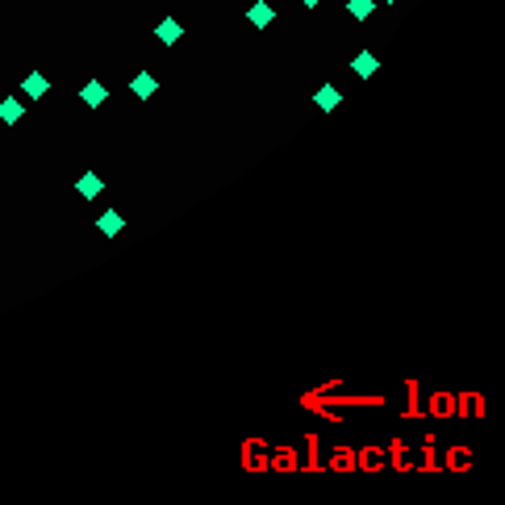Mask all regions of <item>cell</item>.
<instances>
[{
  "mask_svg": "<svg viewBox=\"0 0 505 505\" xmlns=\"http://www.w3.org/2000/svg\"><path fill=\"white\" fill-rule=\"evenodd\" d=\"M50 92V80H46V71H30L25 80H21V100H42Z\"/></svg>",
  "mask_w": 505,
  "mask_h": 505,
  "instance_id": "obj_1",
  "label": "cell"
},
{
  "mask_svg": "<svg viewBox=\"0 0 505 505\" xmlns=\"http://www.w3.org/2000/svg\"><path fill=\"white\" fill-rule=\"evenodd\" d=\"M246 21L255 25V30H268L276 21V5H272V0H255V5L246 9Z\"/></svg>",
  "mask_w": 505,
  "mask_h": 505,
  "instance_id": "obj_2",
  "label": "cell"
},
{
  "mask_svg": "<svg viewBox=\"0 0 505 505\" xmlns=\"http://www.w3.org/2000/svg\"><path fill=\"white\" fill-rule=\"evenodd\" d=\"M155 38H159V42L172 50V46H180V42H184V25H180L176 17H163V21L155 25Z\"/></svg>",
  "mask_w": 505,
  "mask_h": 505,
  "instance_id": "obj_3",
  "label": "cell"
},
{
  "mask_svg": "<svg viewBox=\"0 0 505 505\" xmlns=\"http://www.w3.org/2000/svg\"><path fill=\"white\" fill-rule=\"evenodd\" d=\"M130 92H134L138 100H150V96H155V92H159V80H155V75H150V71L142 67V71H138V75L130 80Z\"/></svg>",
  "mask_w": 505,
  "mask_h": 505,
  "instance_id": "obj_4",
  "label": "cell"
},
{
  "mask_svg": "<svg viewBox=\"0 0 505 505\" xmlns=\"http://www.w3.org/2000/svg\"><path fill=\"white\" fill-rule=\"evenodd\" d=\"M96 230L105 234V238H121V230H126V218H121L117 209H105V213L96 218Z\"/></svg>",
  "mask_w": 505,
  "mask_h": 505,
  "instance_id": "obj_5",
  "label": "cell"
},
{
  "mask_svg": "<svg viewBox=\"0 0 505 505\" xmlns=\"http://www.w3.org/2000/svg\"><path fill=\"white\" fill-rule=\"evenodd\" d=\"M75 192H80L84 200H96L100 192H105V180H100L96 172H80V180H75Z\"/></svg>",
  "mask_w": 505,
  "mask_h": 505,
  "instance_id": "obj_6",
  "label": "cell"
},
{
  "mask_svg": "<svg viewBox=\"0 0 505 505\" xmlns=\"http://www.w3.org/2000/svg\"><path fill=\"white\" fill-rule=\"evenodd\" d=\"M25 117V100L21 96H5V100H0V121H5V126H17Z\"/></svg>",
  "mask_w": 505,
  "mask_h": 505,
  "instance_id": "obj_7",
  "label": "cell"
},
{
  "mask_svg": "<svg viewBox=\"0 0 505 505\" xmlns=\"http://www.w3.org/2000/svg\"><path fill=\"white\" fill-rule=\"evenodd\" d=\"M80 100H84L88 109H100V105L109 100V88H105V84H96V80H88V84L80 88Z\"/></svg>",
  "mask_w": 505,
  "mask_h": 505,
  "instance_id": "obj_8",
  "label": "cell"
},
{
  "mask_svg": "<svg viewBox=\"0 0 505 505\" xmlns=\"http://www.w3.org/2000/svg\"><path fill=\"white\" fill-rule=\"evenodd\" d=\"M338 100H342V92H338V88H330V84L314 92V105H318L322 113H326V109H334V105H338Z\"/></svg>",
  "mask_w": 505,
  "mask_h": 505,
  "instance_id": "obj_9",
  "label": "cell"
},
{
  "mask_svg": "<svg viewBox=\"0 0 505 505\" xmlns=\"http://www.w3.org/2000/svg\"><path fill=\"white\" fill-rule=\"evenodd\" d=\"M347 13L355 17V21H368L376 13V0H347Z\"/></svg>",
  "mask_w": 505,
  "mask_h": 505,
  "instance_id": "obj_10",
  "label": "cell"
},
{
  "mask_svg": "<svg viewBox=\"0 0 505 505\" xmlns=\"http://www.w3.org/2000/svg\"><path fill=\"white\" fill-rule=\"evenodd\" d=\"M351 71H355V75H372L376 71V55H372V50L355 55V59H351Z\"/></svg>",
  "mask_w": 505,
  "mask_h": 505,
  "instance_id": "obj_11",
  "label": "cell"
},
{
  "mask_svg": "<svg viewBox=\"0 0 505 505\" xmlns=\"http://www.w3.org/2000/svg\"><path fill=\"white\" fill-rule=\"evenodd\" d=\"M296 5H301V9H309V13H314V9H322V5H326V0H296Z\"/></svg>",
  "mask_w": 505,
  "mask_h": 505,
  "instance_id": "obj_12",
  "label": "cell"
},
{
  "mask_svg": "<svg viewBox=\"0 0 505 505\" xmlns=\"http://www.w3.org/2000/svg\"><path fill=\"white\" fill-rule=\"evenodd\" d=\"M376 5H397V0H376Z\"/></svg>",
  "mask_w": 505,
  "mask_h": 505,
  "instance_id": "obj_13",
  "label": "cell"
}]
</instances>
